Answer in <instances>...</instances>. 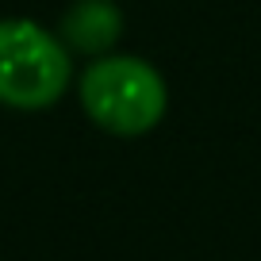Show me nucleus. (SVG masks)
Returning <instances> with one entry per match:
<instances>
[{
  "label": "nucleus",
  "mask_w": 261,
  "mask_h": 261,
  "mask_svg": "<svg viewBox=\"0 0 261 261\" xmlns=\"http://www.w3.org/2000/svg\"><path fill=\"white\" fill-rule=\"evenodd\" d=\"M81 108L104 135L139 139L169 112V85L158 65L135 54H100L77 81Z\"/></svg>",
  "instance_id": "f257e3e1"
},
{
  "label": "nucleus",
  "mask_w": 261,
  "mask_h": 261,
  "mask_svg": "<svg viewBox=\"0 0 261 261\" xmlns=\"http://www.w3.org/2000/svg\"><path fill=\"white\" fill-rule=\"evenodd\" d=\"M73 81L69 50L54 31L27 16L0 19V104L12 112H46Z\"/></svg>",
  "instance_id": "f03ea898"
},
{
  "label": "nucleus",
  "mask_w": 261,
  "mask_h": 261,
  "mask_svg": "<svg viewBox=\"0 0 261 261\" xmlns=\"http://www.w3.org/2000/svg\"><path fill=\"white\" fill-rule=\"evenodd\" d=\"M119 35H123V12L115 0H73L58 23V39L65 42V50H77L89 58L112 54Z\"/></svg>",
  "instance_id": "7ed1b4c3"
}]
</instances>
